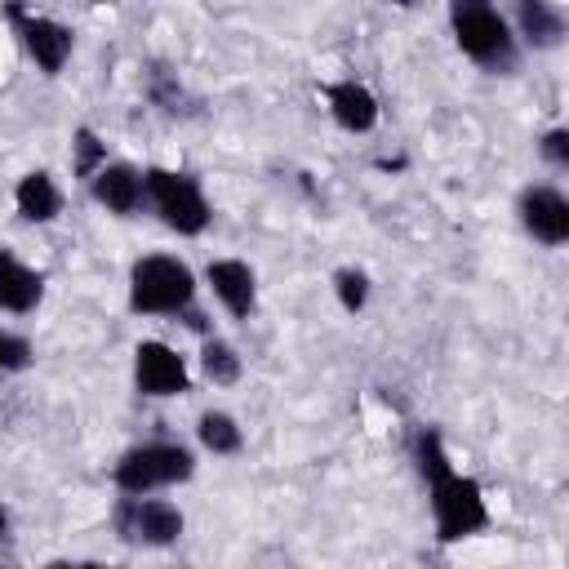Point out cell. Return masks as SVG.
I'll use <instances>...</instances> for the list:
<instances>
[{"mask_svg":"<svg viewBox=\"0 0 569 569\" xmlns=\"http://www.w3.org/2000/svg\"><path fill=\"white\" fill-rule=\"evenodd\" d=\"M449 27L458 49L485 67V71H511L516 67V36L507 18L493 9V0H449Z\"/></svg>","mask_w":569,"mask_h":569,"instance_id":"obj_1","label":"cell"},{"mask_svg":"<svg viewBox=\"0 0 569 569\" xmlns=\"http://www.w3.org/2000/svg\"><path fill=\"white\" fill-rule=\"evenodd\" d=\"M196 302V276L182 258L147 253L129 267V307L138 316H178Z\"/></svg>","mask_w":569,"mask_h":569,"instance_id":"obj_2","label":"cell"},{"mask_svg":"<svg viewBox=\"0 0 569 569\" xmlns=\"http://www.w3.org/2000/svg\"><path fill=\"white\" fill-rule=\"evenodd\" d=\"M431 489V520H436V538L440 542H462L471 533H480L489 525V507L485 493L471 476H458L453 467L440 471L436 480H427Z\"/></svg>","mask_w":569,"mask_h":569,"instance_id":"obj_3","label":"cell"},{"mask_svg":"<svg viewBox=\"0 0 569 569\" xmlns=\"http://www.w3.org/2000/svg\"><path fill=\"white\" fill-rule=\"evenodd\" d=\"M142 187H147V204L156 209V218L178 231V236H200L209 227V200L200 191V182L191 173H173V169H142Z\"/></svg>","mask_w":569,"mask_h":569,"instance_id":"obj_4","label":"cell"},{"mask_svg":"<svg viewBox=\"0 0 569 569\" xmlns=\"http://www.w3.org/2000/svg\"><path fill=\"white\" fill-rule=\"evenodd\" d=\"M191 471H196V458L187 445L151 440V445H133L129 453H120L116 485H120V493H151V489L191 480Z\"/></svg>","mask_w":569,"mask_h":569,"instance_id":"obj_5","label":"cell"},{"mask_svg":"<svg viewBox=\"0 0 569 569\" xmlns=\"http://www.w3.org/2000/svg\"><path fill=\"white\" fill-rule=\"evenodd\" d=\"M111 520H116V533L124 542H138V547H169L187 529V520H182V511L173 502L147 498V493H124L116 502V516Z\"/></svg>","mask_w":569,"mask_h":569,"instance_id":"obj_6","label":"cell"},{"mask_svg":"<svg viewBox=\"0 0 569 569\" xmlns=\"http://www.w3.org/2000/svg\"><path fill=\"white\" fill-rule=\"evenodd\" d=\"M4 18L13 22L22 49L31 53V62L44 71V76H58L71 58V27H62L58 18H44V13H31L22 0H9L4 4Z\"/></svg>","mask_w":569,"mask_h":569,"instance_id":"obj_7","label":"cell"},{"mask_svg":"<svg viewBox=\"0 0 569 569\" xmlns=\"http://www.w3.org/2000/svg\"><path fill=\"white\" fill-rule=\"evenodd\" d=\"M133 382L142 396H187L191 391L187 360L169 342H156V338L133 347Z\"/></svg>","mask_w":569,"mask_h":569,"instance_id":"obj_8","label":"cell"},{"mask_svg":"<svg viewBox=\"0 0 569 569\" xmlns=\"http://www.w3.org/2000/svg\"><path fill=\"white\" fill-rule=\"evenodd\" d=\"M520 227L542 240V244H565L569 240V200L556 187H525L520 191Z\"/></svg>","mask_w":569,"mask_h":569,"instance_id":"obj_9","label":"cell"},{"mask_svg":"<svg viewBox=\"0 0 569 569\" xmlns=\"http://www.w3.org/2000/svg\"><path fill=\"white\" fill-rule=\"evenodd\" d=\"M204 280L213 289V298L236 316V320H249L253 307H258V276L244 258H213L204 267Z\"/></svg>","mask_w":569,"mask_h":569,"instance_id":"obj_10","label":"cell"},{"mask_svg":"<svg viewBox=\"0 0 569 569\" xmlns=\"http://www.w3.org/2000/svg\"><path fill=\"white\" fill-rule=\"evenodd\" d=\"M89 187H93V200L102 204V209H111V213H138L142 204H147V187H142V169H133V164H124V160H107L93 178H89Z\"/></svg>","mask_w":569,"mask_h":569,"instance_id":"obj_11","label":"cell"},{"mask_svg":"<svg viewBox=\"0 0 569 569\" xmlns=\"http://www.w3.org/2000/svg\"><path fill=\"white\" fill-rule=\"evenodd\" d=\"M325 102H329V116L347 129V133H369L378 124V98L369 84L360 80H338V84H325Z\"/></svg>","mask_w":569,"mask_h":569,"instance_id":"obj_12","label":"cell"},{"mask_svg":"<svg viewBox=\"0 0 569 569\" xmlns=\"http://www.w3.org/2000/svg\"><path fill=\"white\" fill-rule=\"evenodd\" d=\"M44 298V276L31 271L22 258H13L9 249H0V311H13V316H27L36 311Z\"/></svg>","mask_w":569,"mask_h":569,"instance_id":"obj_13","label":"cell"},{"mask_svg":"<svg viewBox=\"0 0 569 569\" xmlns=\"http://www.w3.org/2000/svg\"><path fill=\"white\" fill-rule=\"evenodd\" d=\"M516 31L529 49H556L565 40V9L556 0H516Z\"/></svg>","mask_w":569,"mask_h":569,"instance_id":"obj_14","label":"cell"},{"mask_svg":"<svg viewBox=\"0 0 569 569\" xmlns=\"http://www.w3.org/2000/svg\"><path fill=\"white\" fill-rule=\"evenodd\" d=\"M13 204H18V213H22L27 222H53V218L62 213V191H58V182H53L44 169H31V173L18 178Z\"/></svg>","mask_w":569,"mask_h":569,"instance_id":"obj_15","label":"cell"},{"mask_svg":"<svg viewBox=\"0 0 569 569\" xmlns=\"http://www.w3.org/2000/svg\"><path fill=\"white\" fill-rule=\"evenodd\" d=\"M200 369H204V378L213 387H236L240 373H244V360H240V351L231 342H222L218 333H204V342H200Z\"/></svg>","mask_w":569,"mask_h":569,"instance_id":"obj_16","label":"cell"},{"mask_svg":"<svg viewBox=\"0 0 569 569\" xmlns=\"http://www.w3.org/2000/svg\"><path fill=\"white\" fill-rule=\"evenodd\" d=\"M196 436H200V445H204L209 453H218V458H231V453H240V445H244V431H240V427H236V418H231V413H222V409L200 413Z\"/></svg>","mask_w":569,"mask_h":569,"instance_id":"obj_17","label":"cell"},{"mask_svg":"<svg viewBox=\"0 0 569 569\" xmlns=\"http://www.w3.org/2000/svg\"><path fill=\"white\" fill-rule=\"evenodd\" d=\"M102 164H107V142L89 124H80L76 138H71V173L76 178H93Z\"/></svg>","mask_w":569,"mask_h":569,"instance_id":"obj_18","label":"cell"},{"mask_svg":"<svg viewBox=\"0 0 569 569\" xmlns=\"http://www.w3.org/2000/svg\"><path fill=\"white\" fill-rule=\"evenodd\" d=\"M333 293H338L342 311H365V302H369V276L360 267H338L333 271Z\"/></svg>","mask_w":569,"mask_h":569,"instance_id":"obj_19","label":"cell"},{"mask_svg":"<svg viewBox=\"0 0 569 569\" xmlns=\"http://www.w3.org/2000/svg\"><path fill=\"white\" fill-rule=\"evenodd\" d=\"M31 365V342L18 333H0V373H18Z\"/></svg>","mask_w":569,"mask_h":569,"instance_id":"obj_20","label":"cell"},{"mask_svg":"<svg viewBox=\"0 0 569 569\" xmlns=\"http://www.w3.org/2000/svg\"><path fill=\"white\" fill-rule=\"evenodd\" d=\"M151 102L164 107L169 116H178V111H182V107H178V102H182V84H178L169 71H151Z\"/></svg>","mask_w":569,"mask_h":569,"instance_id":"obj_21","label":"cell"},{"mask_svg":"<svg viewBox=\"0 0 569 569\" xmlns=\"http://www.w3.org/2000/svg\"><path fill=\"white\" fill-rule=\"evenodd\" d=\"M538 151H542V160H547V164L569 169V133H565V129H551V133L538 142Z\"/></svg>","mask_w":569,"mask_h":569,"instance_id":"obj_22","label":"cell"},{"mask_svg":"<svg viewBox=\"0 0 569 569\" xmlns=\"http://www.w3.org/2000/svg\"><path fill=\"white\" fill-rule=\"evenodd\" d=\"M0 538H9V511L0 507Z\"/></svg>","mask_w":569,"mask_h":569,"instance_id":"obj_23","label":"cell"},{"mask_svg":"<svg viewBox=\"0 0 569 569\" xmlns=\"http://www.w3.org/2000/svg\"><path fill=\"white\" fill-rule=\"evenodd\" d=\"M391 4H413V0H391Z\"/></svg>","mask_w":569,"mask_h":569,"instance_id":"obj_24","label":"cell"}]
</instances>
